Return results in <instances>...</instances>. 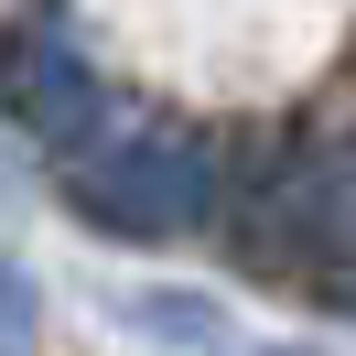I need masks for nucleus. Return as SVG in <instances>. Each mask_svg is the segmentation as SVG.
Returning <instances> with one entry per match:
<instances>
[{
  "instance_id": "2",
  "label": "nucleus",
  "mask_w": 356,
  "mask_h": 356,
  "mask_svg": "<svg viewBox=\"0 0 356 356\" xmlns=\"http://www.w3.org/2000/svg\"><path fill=\"white\" fill-rule=\"evenodd\" d=\"M248 259L302 281L313 302L356 313V140H324L270 173V195L248 205Z\"/></svg>"
},
{
  "instance_id": "1",
  "label": "nucleus",
  "mask_w": 356,
  "mask_h": 356,
  "mask_svg": "<svg viewBox=\"0 0 356 356\" xmlns=\"http://www.w3.org/2000/svg\"><path fill=\"white\" fill-rule=\"evenodd\" d=\"M76 227L130 248H173L216 216V152L195 130H119V140H76L65 173H54Z\"/></svg>"
},
{
  "instance_id": "5",
  "label": "nucleus",
  "mask_w": 356,
  "mask_h": 356,
  "mask_svg": "<svg viewBox=\"0 0 356 356\" xmlns=\"http://www.w3.org/2000/svg\"><path fill=\"white\" fill-rule=\"evenodd\" d=\"M130 324H152V334H216V313H205V302H162V291H140Z\"/></svg>"
},
{
  "instance_id": "3",
  "label": "nucleus",
  "mask_w": 356,
  "mask_h": 356,
  "mask_svg": "<svg viewBox=\"0 0 356 356\" xmlns=\"http://www.w3.org/2000/svg\"><path fill=\"white\" fill-rule=\"evenodd\" d=\"M0 108L22 119L33 140L76 152V140L97 130V65H87V54H76L54 22H22L11 44H0Z\"/></svg>"
},
{
  "instance_id": "4",
  "label": "nucleus",
  "mask_w": 356,
  "mask_h": 356,
  "mask_svg": "<svg viewBox=\"0 0 356 356\" xmlns=\"http://www.w3.org/2000/svg\"><path fill=\"white\" fill-rule=\"evenodd\" d=\"M22 346H33V281L0 259V356H22Z\"/></svg>"
}]
</instances>
